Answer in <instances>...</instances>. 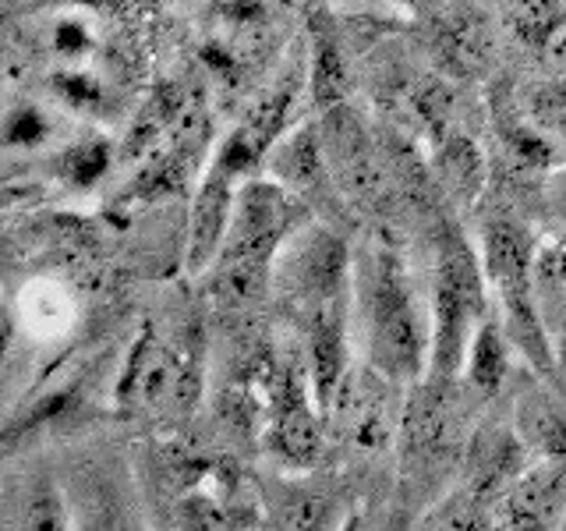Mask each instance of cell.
Listing matches in <instances>:
<instances>
[{
  "label": "cell",
  "instance_id": "1",
  "mask_svg": "<svg viewBox=\"0 0 566 531\" xmlns=\"http://www.w3.org/2000/svg\"><path fill=\"white\" fill-rule=\"evenodd\" d=\"M350 330L365 365L397 383H418L429 372L432 315L418 294V280L397 244L382 235L354 248Z\"/></svg>",
  "mask_w": 566,
  "mask_h": 531
},
{
  "label": "cell",
  "instance_id": "2",
  "mask_svg": "<svg viewBox=\"0 0 566 531\" xmlns=\"http://www.w3.org/2000/svg\"><path fill=\"white\" fill-rule=\"evenodd\" d=\"M315 209L283 188L276 177L262 170V177H248L234 195L227 238L217 259L209 262L206 298L220 315H248L255 312L265 294L273 291V270L280 248L297 227H305Z\"/></svg>",
  "mask_w": 566,
  "mask_h": 531
},
{
  "label": "cell",
  "instance_id": "3",
  "mask_svg": "<svg viewBox=\"0 0 566 531\" xmlns=\"http://www.w3.org/2000/svg\"><path fill=\"white\" fill-rule=\"evenodd\" d=\"M538 235L510 212H495L482 223L478 252L489 277L492 305L500 312L521 358L548 376L556 368V341L548 330L538 291Z\"/></svg>",
  "mask_w": 566,
  "mask_h": 531
},
{
  "label": "cell",
  "instance_id": "4",
  "mask_svg": "<svg viewBox=\"0 0 566 531\" xmlns=\"http://www.w3.org/2000/svg\"><path fill=\"white\" fill-rule=\"evenodd\" d=\"M495 312L478 244L457 227H442L432 244L429 315H432V379H460V365L478 326Z\"/></svg>",
  "mask_w": 566,
  "mask_h": 531
},
{
  "label": "cell",
  "instance_id": "5",
  "mask_svg": "<svg viewBox=\"0 0 566 531\" xmlns=\"http://www.w3.org/2000/svg\"><path fill=\"white\" fill-rule=\"evenodd\" d=\"M354 248L333 220L312 217L280 248L273 270V294L291 323L318 312L350 305Z\"/></svg>",
  "mask_w": 566,
  "mask_h": 531
},
{
  "label": "cell",
  "instance_id": "6",
  "mask_svg": "<svg viewBox=\"0 0 566 531\" xmlns=\"http://www.w3.org/2000/svg\"><path fill=\"white\" fill-rule=\"evenodd\" d=\"M117 400L124 412L146 418H188L202 400V362L195 336L177 333L167 341L149 326L120 368Z\"/></svg>",
  "mask_w": 566,
  "mask_h": 531
},
{
  "label": "cell",
  "instance_id": "7",
  "mask_svg": "<svg viewBox=\"0 0 566 531\" xmlns=\"http://www.w3.org/2000/svg\"><path fill=\"white\" fill-rule=\"evenodd\" d=\"M262 170L276 177L283 188L301 195V199L315 209V217H323V220H333L336 206L344 209V202H347L333 170H329L323 135H318V121L294 124V128L270 149Z\"/></svg>",
  "mask_w": 566,
  "mask_h": 531
},
{
  "label": "cell",
  "instance_id": "8",
  "mask_svg": "<svg viewBox=\"0 0 566 531\" xmlns=\"http://www.w3.org/2000/svg\"><path fill=\"white\" fill-rule=\"evenodd\" d=\"M524 439L513 429V421H485L468 436L464 447V489L478 496L492 513L510 482L531 465Z\"/></svg>",
  "mask_w": 566,
  "mask_h": 531
},
{
  "label": "cell",
  "instance_id": "9",
  "mask_svg": "<svg viewBox=\"0 0 566 531\" xmlns=\"http://www.w3.org/2000/svg\"><path fill=\"white\" fill-rule=\"evenodd\" d=\"M506 528H559L566 524V457H535L513 478L495 503Z\"/></svg>",
  "mask_w": 566,
  "mask_h": 531
},
{
  "label": "cell",
  "instance_id": "10",
  "mask_svg": "<svg viewBox=\"0 0 566 531\" xmlns=\"http://www.w3.org/2000/svg\"><path fill=\"white\" fill-rule=\"evenodd\" d=\"M71 500L57 475L43 468H29L18 478H11L4 489V524L8 528H35L53 531L71 524Z\"/></svg>",
  "mask_w": 566,
  "mask_h": 531
},
{
  "label": "cell",
  "instance_id": "11",
  "mask_svg": "<svg viewBox=\"0 0 566 531\" xmlns=\"http://www.w3.org/2000/svg\"><path fill=\"white\" fill-rule=\"evenodd\" d=\"M513 354H517V347H513L500 312H492L485 323L478 326L474 341H471V347L464 354V365H460V383H464L478 397L500 394L506 376H510Z\"/></svg>",
  "mask_w": 566,
  "mask_h": 531
},
{
  "label": "cell",
  "instance_id": "12",
  "mask_svg": "<svg viewBox=\"0 0 566 531\" xmlns=\"http://www.w3.org/2000/svg\"><path fill=\"white\" fill-rule=\"evenodd\" d=\"M510 421L531 457H566V400L553 389H527Z\"/></svg>",
  "mask_w": 566,
  "mask_h": 531
},
{
  "label": "cell",
  "instance_id": "13",
  "mask_svg": "<svg viewBox=\"0 0 566 531\" xmlns=\"http://www.w3.org/2000/svg\"><path fill=\"white\" fill-rule=\"evenodd\" d=\"M350 93V67L344 58V43L329 25L312 29L308 43V100L323 114L336 103H347Z\"/></svg>",
  "mask_w": 566,
  "mask_h": 531
},
{
  "label": "cell",
  "instance_id": "14",
  "mask_svg": "<svg viewBox=\"0 0 566 531\" xmlns=\"http://www.w3.org/2000/svg\"><path fill=\"white\" fill-rule=\"evenodd\" d=\"M510 22L521 43L566 67V0H510Z\"/></svg>",
  "mask_w": 566,
  "mask_h": 531
},
{
  "label": "cell",
  "instance_id": "15",
  "mask_svg": "<svg viewBox=\"0 0 566 531\" xmlns=\"http://www.w3.org/2000/svg\"><path fill=\"white\" fill-rule=\"evenodd\" d=\"M517 106L559 159H566V71L527 82L517 93Z\"/></svg>",
  "mask_w": 566,
  "mask_h": 531
},
{
  "label": "cell",
  "instance_id": "16",
  "mask_svg": "<svg viewBox=\"0 0 566 531\" xmlns=\"http://www.w3.org/2000/svg\"><path fill=\"white\" fill-rule=\"evenodd\" d=\"M436 181L447 188L453 199L460 202H471L478 191L485 185V164H482V153L471 138L447 132L436 142Z\"/></svg>",
  "mask_w": 566,
  "mask_h": 531
},
{
  "label": "cell",
  "instance_id": "17",
  "mask_svg": "<svg viewBox=\"0 0 566 531\" xmlns=\"http://www.w3.org/2000/svg\"><path fill=\"white\" fill-rule=\"evenodd\" d=\"M432 43H436L439 64L457 71V75H471L478 64H485L492 50L489 29L471 14H457V18H447V22H439Z\"/></svg>",
  "mask_w": 566,
  "mask_h": 531
},
{
  "label": "cell",
  "instance_id": "18",
  "mask_svg": "<svg viewBox=\"0 0 566 531\" xmlns=\"http://www.w3.org/2000/svg\"><path fill=\"white\" fill-rule=\"evenodd\" d=\"M265 513L287 528H323L336 513L329 492L308 482H276L265 489Z\"/></svg>",
  "mask_w": 566,
  "mask_h": 531
},
{
  "label": "cell",
  "instance_id": "19",
  "mask_svg": "<svg viewBox=\"0 0 566 531\" xmlns=\"http://www.w3.org/2000/svg\"><path fill=\"white\" fill-rule=\"evenodd\" d=\"M114 164V153H111V142H103V138H82L75 142V146H67L57 159V170L67 185H75V188H88V185H96L99 177L111 170Z\"/></svg>",
  "mask_w": 566,
  "mask_h": 531
},
{
  "label": "cell",
  "instance_id": "20",
  "mask_svg": "<svg viewBox=\"0 0 566 531\" xmlns=\"http://www.w3.org/2000/svg\"><path fill=\"white\" fill-rule=\"evenodd\" d=\"M538 291L545 315L566 309V227L538 241Z\"/></svg>",
  "mask_w": 566,
  "mask_h": 531
},
{
  "label": "cell",
  "instance_id": "21",
  "mask_svg": "<svg viewBox=\"0 0 566 531\" xmlns=\"http://www.w3.org/2000/svg\"><path fill=\"white\" fill-rule=\"evenodd\" d=\"M64 323H71V305L61 288H46V291H29L25 294V326L35 333H57Z\"/></svg>",
  "mask_w": 566,
  "mask_h": 531
},
{
  "label": "cell",
  "instance_id": "22",
  "mask_svg": "<svg viewBox=\"0 0 566 531\" xmlns=\"http://www.w3.org/2000/svg\"><path fill=\"white\" fill-rule=\"evenodd\" d=\"M46 117L35 111L32 103L22 106H11L8 111V124H4V138H8V149H29V146H40L46 138Z\"/></svg>",
  "mask_w": 566,
  "mask_h": 531
},
{
  "label": "cell",
  "instance_id": "23",
  "mask_svg": "<svg viewBox=\"0 0 566 531\" xmlns=\"http://www.w3.org/2000/svg\"><path fill=\"white\" fill-rule=\"evenodd\" d=\"M542 199H545L548 212L556 217V223L566 227V167H559V170H553V174L545 177Z\"/></svg>",
  "mask_w": 566,
  "mask_h": 531
}]
</instances>
